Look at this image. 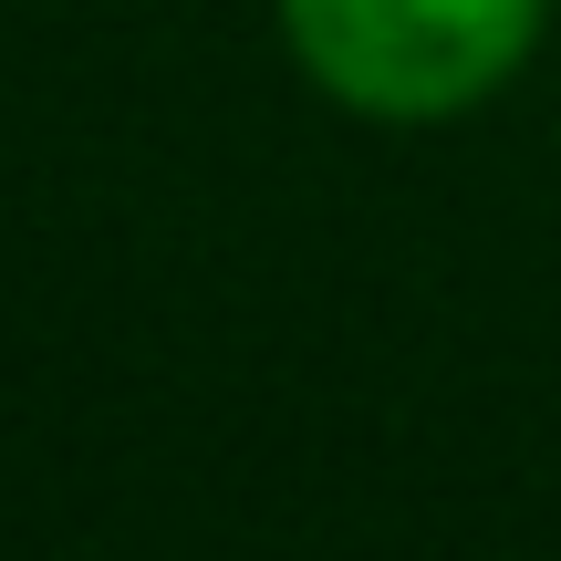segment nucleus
<instances>
[{"label":"nucleus","mask_w":561,"mask_h":561,"mask_svg":"<svg viewBox=\"0 0 561 561\" xmlns=\"http://www.w3.org/2000/svg\"><path fill=\"white\" fill-rule=\"evenodd\" d=\"M561 0H271L291 73L354 125H458L551 42Z\"/></svg>","instance_id":"nucleus-1"}]
</instances>
